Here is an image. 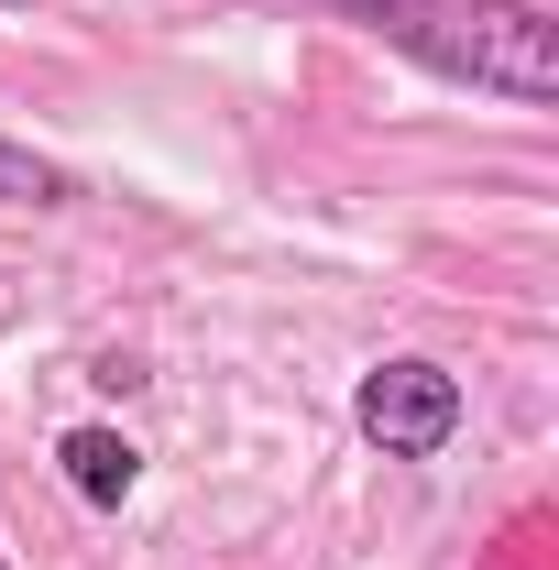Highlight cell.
Wrapping results in <instances>:
<instances>
[{
  "label": "cell",
  "instance_id": "obj_3",
  "mask_svg": "<svg viewBox=\"0 0 559 570\" xmlns=\"http://www.w3.org/2000/svg\"><path fill=\"white\" fill-rule=\"evenodd\" d=\"M56 472H67V494H77V504H99V515H110V504H133L143 450L121 439V428H67V439H56Z\"/></svg>",
  "mask_w": 559,
  "mask_h": 570
},
{
  "label": "cell",
  "instance_id": "obj_1",
  "mask_svg": "<svg viewBox=\"0 0 559 570\" xmlns=\"http://www.w3.org/2000/svg\"><path fill=\"white\" fill-rule=\"evenodd\" d=\"M362 33H384L395 56H418L450 88H483L504 110H549L559 99V33L538 0H318Z\"/></svg>",
  "mask_w": 559,
  "mask_h": 570
},
{
  "label": "cell",
  "instance_id": "obj_2",
  "mask_svg": "<svg viewBox=\"0 0 559 570\" xmlns=\"http://www.w3.org/2000/svg\"><path fill=\"white\" fill-rule=\"evenodd\" d=\"M461 417H472L461 373H450V362H418V352L373 362V373H362V395H351V428H362L384 461H439V450L461 439Z\"/></svg>",
  "mask_w": 559,
  "mask_h": 570
},
{
  "label": "cell",
  "instance_id": "obj_4",
  "mask_svg": "<svg viewBox=\"0 0 559 570\" xmlns=\"http://www.w3.org/2000/svg\"><path fill=\"white\" fill-rule=\"evenodd\" d=\"M0 209H77V165L33 154V142H0Z\"/></svg>",
  "mask_w": 559,
  "mask_h": 570
}]
</instances>
